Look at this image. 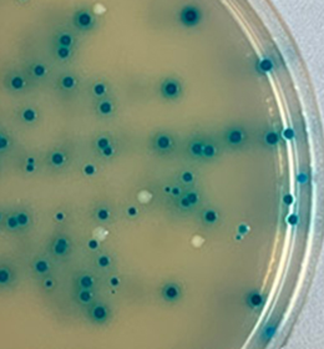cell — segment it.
<instances>
[{"label": "cell", "mask_w": 324, "mask_h": 349, "mask_svg": "<svg viewBox=\"0 0 324 349\" xmlns=\"http://www.w3.org/2000/svg\"><path fill=\"white\" fill-rule=\"evenodd\" d=\"M31 223H33V217H31L30 212L24 208H16L10 212H6L3 228L6 232L20 233L28 230Z\"/></svg>", "instance_id": "cell-1"}, {"label": "cell", "mask_w": 324, "mask_h": 349, "mask_svg": "<svg viewBox=\"0 0 324 349\" xmlns=\"http://www.w3.org/2000/svg\"><path fill=\"white\" fill-rule=\"evenodd\" d=\"M3 85L10 94L20 95L30 87V78L20 70H11L4 78Z\"/></svg>", "instance_id": "cell-2"}, {"label": "cell", "mask_w": 324, "mask_h": 349, "mask_svg": "<svg viewBox=\"0 0 324 349\" xmlns=\"http://www.w3.org/2000/svg\"><path fill=\"white\" fill-rule=\"evenodd\" d=\"M15 117L19 124L25 125V126H34L38 124L40 114L34 105H24L16 110Z\"/></svg>", "instance_id": "cell-3"}, {"label": "cell", "mask_w": 324, "mask_h": 349, "mask_svg": "<svg viewBox=\"0 0 324 349\" xmlns=\"http://www.w3.org/2000/svg\"><path fill=\"white\" fill-rule=\"evenodd\" d=\"M56 56L59 60H68L71 56V48L74 45V38L70 33H60L56 38Z\"/></svg>", "instance_id": "cell-4"}, {"label": "cell", "mask_w": 324, "mask_h": 349, "mask_svg": "<svg viewBox=\"0 0 324 349\" xmlns=\"http://www.w3.org/2000/svg\"><path fill=\"white\" fill-rule=\"evenodd\" d=\"M48 74L49 68L44 63H40V61L30 63L28 65V69H26V75L30 79H33V80H43V79H45L48 76Z\"/></svg>", "instance_id": "cell-5"}, {"label": "cell", "mask_w": 324, "mask_h": 349, "mask_svg": "<svg viewBox=\"0 0 324 349\" xmlns=\"http://www.w3.org/2000/svg\"><path fill=\"white\" fill-rule=\"evenodd\" d=\"M15 271L9 264H0V288H9L15 281Z\"/></svg>", "instance_id": "cell-6"}, {"label": "cell", "mask_w": 324, "mask_h": 349, "mask_svg": "<svg viewBox=\"0 0 324 349\" xmlns=\"http://www.w3.org/2000/svg\"><path fill=\"white\" fill-rule=\"evenodd\" d=\"M14 146H15V141H14L13 136L6 130L0 127V156L10 154Z\"/></svg>", "instance_id": "cell-7"}, {"label": "cell", "mask_w": 324, "mask_h": 349, "mask_svg": "<svg viewBox=\"0 0 324 349\" xmlns=\"http://www.w3.org/2000/svg\"><path fill=\"white\" fill-rule=\"evenodd\" d=\"M74 21H75V25L78 26L79 29H81V30H89L95 24L94 15H92L91 13H89V11L85 10L79 11L75 15Z\"/></svg>", "instance_id": "cell-8"}, {"label": "cell", "mask_w": 324, "mask_h": 349, "mask_svg": "<svg viewBox=\"0 0 324 349\" xmlns=\"http://www.w3.org/2000/svg\"><path fill=\"white\" fill-rule=\"evenodd\" d=\"M89 313L92 321L96 322V323H104L107 319V317H109V309H107V307L105 304H92Z\"/></svg>", "instance_id": "cell-9"}, {"label": "cell", "mask_w": 324, "mask_h": 349, "mask_svg": "<svg viewBox=\"0 0 324 349\" xmlns=\"http://www.w3.org/2000/svg\"><path fill=\"white\" fill-rule=\"evenodd\" d=\"M95 147L99 151V154L104 157H110L114 154V147H112V142L110 137L107 136H100L95 142Z\"/></svg>", "instance_id": "cell-10"}, {"label": "cell", "mask_w": 324, "mask_h": 349, "mask_svg": "<svg viewBox=\"0 0 324 349\" xmlns=\"http://www.w3.org/2000/svg\"><path fill=\"white\" fill-rule=\"evenodd\" d=\"M69 250H70V242H69L68 238L63 237V236L56 238L53 245H51V251L58 257H63V256L68 255Z\"/></svg>", "instance_id": "cell-11"}, {"label": "cell", "mask_w": 324, "mask_h": 349, "mask_svg": "<svg viewBox=\"0 0 324 349\" xmlns=\"http://www.w3.org/2000/svg\"><path fill=\"white\" fill-rule=\"evenodd\" d=\"M31 268H33V271L35 272L36 274H39V276H48V274L50 273L51 266L50 263H49V261H46L45 258L38 257L33 261Z\"/></svg>", "instance_id": "cell-12"}, {"label": "cell", "mask_w": 324, "mask_h": 349, "mask_svg": "<svg viewBox=\"0 0 324 349\" xmlns=\"http://www.w3.org/2000/svg\"><path fill=\"white\" fill-rule=\"evenodd\" d=\"M39 169V161L34 155H29L21 164V170L25 174H35Z\"/></svg>", "instance_id": "cell-13"}, {"label": "cell", "mask_w": 324, "mask_h": 349, "mask_svg": "<svg viewBox=\"0 0 324 349\" xmlns=\"http://www.w3.org/2000/svg\"><path fill=\"white\" fill-rule=\"evenodd\" d=\"M48 164L50 165L51 167H63L64 165L66 164V155L65 152L60 151V150H56V151H53L49 154L48 156Z\"/></svg>", "instance_id": "cell-14"}, {"label": "cell", "mask_w": 324, "mask_h": 349, "mask_svg": "<svg viewBox=\"0 0 324 349\" xmlns=\"http://www.w3.org/2000/svg\"><path fill=\"white\" fill-rule=\"evenodd\" d=\"M76 85H78V81H76L75 76L69 75V74L63 75L59 80V86L65 91H71V90L75 89Z\"/></svg>", "instance_id": "cell-15"}, {"label": "cell", "mask_w": 324, "mask_h": 349, "mask_svg": "<svg viewBox=\"0 0 324 349\" xmlns=\"http://www.w3.org/2000/svg\"><path fill=\"white\" fill-rule=\"evenodd\" d=\"M96 110L97 112H99V115H101V116H110V115L112 114V111H114V104H112V101H110V100L107 99L101 100V101L99 102V105H97Z\"/></svg>", "instance_id": "cell-16"}, {"label": "cell", "mask_w": 324, "mask_h": 349, "mask_svg": "<svg viewBox=\"0 0 324 349\" xmlns=\"http://www.w3.org/2000/svg\"><path fill=\"white\" fill-rule=\"evenodd\" d=\"M110 216H111V212L107 207L105 206H100V207L96 208L95 211V217H96L97 221L100 222H106V221L110 220Z\"/></svg>", "instance_id": "cell-17"}, {"label": "cell", "mask_w": 324, "mask_h": 349, "mask_svg": "<svg viewBox=\"0 0 324 349\" xmlns=\"http://www.w3.org/2000/svg\"><path fill=\"white\" fill-rule=\"evenodd\" d=\"M91 92H92V95H94V96H96V97L105 96V95H106V92H107L106 84H104V83H95L94 85H92Z\"/></svg>", "instance_id": "cell-18"}, {"label": "cell", "mask_w": 324, "mask_h": 349, "mask_svg": "<svg viewBox=\"0 0 324 349\" xmlns=\"http://www.w3.org/2000/svg\"><path fill=\"white\" fill-rule=\"evenodd\" d=\"M92 286H94V281H92L91 277L87 276V274L81 276L80 279H79V287H80L81 289H91Z\"/></svg>", "instance_id": "cell-19"}, {"label": "cell", "mask_w": 324, "mask_h": 349, "mask_svg": "<svg viewBox=\"0 0 324 349\" xmlns=\"http://www.w3.org/2000/svg\"><path fill=\"white\" fill-rule=\"evenodd\" d=\"M55 284H56L55 279L50 276H45L43 278V281H41V287H43L44 289H46V291H51V289H54Z\"/></svg>", "instance_id": "cell-20"}, {"label": "cell", "mask_w": 324, "mask_h": 349, "mask_svg": "<svg viewBox=\"0 0 324 349\" xmlns=\"http://www.w3.org/2000/svg\"><path fill=\"white\" fill-rule=\"evenodd\" d=\"M96 263L97 266L101 267V268H106V267H109L110 263H111V260H110L109 256L100 255L96 260Z\"/></svg>", "instance_id": "cell-21"}, {"label": "cell", "mask_w": 324, "mask_h": 349, "mask_svg": "<svg viewBox=\"0 0 324 349\" xmlns=\"http://www.w3.org/2000/svg\"><path fill=\"white\" fill-rule=\"evenodd\" d=\"M82 172H84V174H86V176H94V174H96V167L92 164H86L82 167Z\"/></svg>", "instance_id": "cell-22"}, {"label": "cell", "mask_w": 324, "mask_h": 349, "mask_svg": "<svg viewBox=\"0 0 324 349\" xmlns=\"http://www.w3.org/2000/svg\"><path fill=\"white\" fill-rule=\"evenodd\" d=\"M65 217H66V215L64 212H61V211H59V212H56L55 215H54V218H55L58 222H63V221L65 220Z\"/></svg>", "instance_id": "cell-23"}, {"label": "cell", "mask_w": 324, "mask_h": 349, "mask_svg": "<svg viewBox=\"0 0 324 349\" xmlns=\"http://www.w3.org/2000/svg\"><path fill=\"white\" fill-rule=\"evenodd\" d=\"M87 246H89L90 250H92V251L97 250V248H99V242L95 240H90L89 243H87Z\"/></svg>", "instance_id": "cell-24"}, {"label": "cell", "mask_w": 324, "mask_h": 349, "mask_svg": "<svg viewBox=\"0 0 324 349\" xmlns=\"http://www.w3.org/2000/svg\"><path fill=\"white\" fill-rule=\"evenodd\" d=\"M109 283L111 284L112 287H117L120 284V281H119V278H117V277H111V278H110V281H109Z\"/></svg>", "instance_id": "cell-25"}, {"label": "cell", "mask_w": 324, "mask_h": 349, "mask_svg": "<svg viewBox=\"0 0 324 349\" xmlns=\"http://www.w3.org/2000/svg\"><path fill=\"white\" fill-rule=\"evenodd\" d=\"M5 216H6L5 211L0 210V227H3V223H4V220H5Z\"/></svg>", "instance_id": "cell-26"}, {"label": "cell", "mask_w": 324, "mask_h": 349, "mask_svg": "<svg viewBox=\"0 0 324 349\" xmlns=\"http://www.w3.org/2000/svg\"><path fill=\"white\" fill-rule=\"evenodd\" d=\"M127 213H129V216H135L136 215V210H135L134 207H130L129 210H127Z\"/></svg>", "instance_id": "cell-27"}, {"label": "cell", "mask_w": 324, "mask_h": 349, "mask_svg": "<svg viewBox=\"0 0 324 349\" xmlns=\"http://www.w3.org/2000/svg\"><path fill=\"white\" fill-rule=\"evenodd\" d=\"M0 171H1V166H0Z\"/></svg>", "instance_id": "cell-28"}]
</instances>
